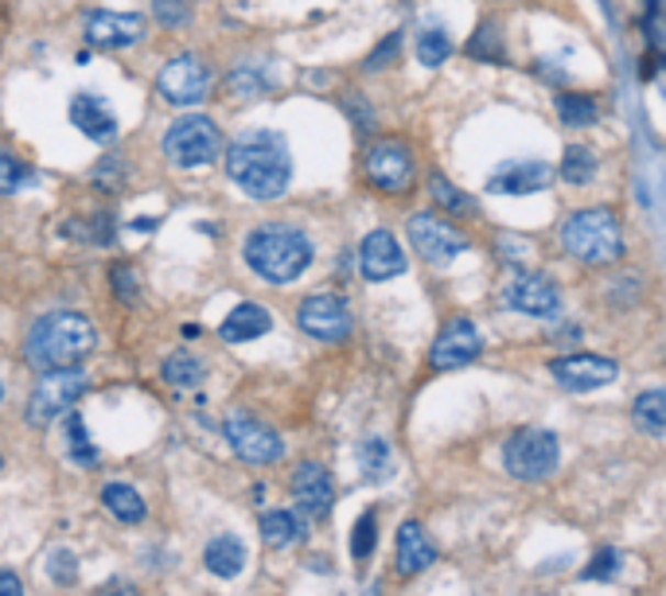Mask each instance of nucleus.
Masks as SVG:
<instances>
[{"instance_id":"obj_1","label":"nucleus","mask_w":666,"mask_h":596,"mask_svg":"<svg viewBox=\"0 0 666 596\" xmlns=\"http://www.w3.org/2000/svg\"><path fill=\"white\" fill-rule=\"evenodd\" d=\"M226 176L257 203L281 199L292 184V156L285 136L274 129H249L226 148Z\"/></svg>"},{"instance_id":"obj_2","label":"nucleus","mask_w":666,"mask_h":596,"mask_svg":"<svg viewBox=\"0 0 666 596\" xmlns=\"http://www.w3.org/2000/svg\"><path fill=\"white\" fill-rule=\"evenodd\" d=\"M98 332L90 324V316L82 312H47L35 320L32 332L24 340V358L32 371L47 375V371H63V366H78L86 355H95Z\"/></svg>"},{"instance_id":"obj_3","label":"nucleus","mask_w":666,"mask_h":596,"mask_svg":"<svg viewBox=\"0 0 666 596\" xmlns=\"http://www.w3.org/2000/svg\"><path fill=\"white\" fill-rule=\"evenodd\" d=\"M242 254H246L249 269H254L262 282L289 285V282H297L308 265H312V254H317V250H312L308 234L297 231V227L265 222V227H257V231L246 239Z\"/></svg>"},{"instance_id":"obj_4","label":"nucleus","mask_w":666,"mask_h":596,"mask_svg":"<svg viewBox=\"0 0 666 596\" xmlns=\"http://www.w3.org/2000/svg\"><path fill=\"white\" fill-rule=\"evenodd\" d=\"M562 246L581 265H615L624 257V227L608 207H585L562 222Z\"/></svg>"},{"instance_id":"obj_5","label":"nucleus","mask_w":666,"mask_h":596,"mask_svg":"<svg viewBox=\"0 0 666 596\" xmlns=\"http://www.w3.org/2000/svg\"><path fill=\"white\" fill-rule=\"evenodd\" d=\"M557 461H562V444L550 429H519L503 444L507 472L522 484H542L546 476H554Z\"/></svg>"},{"instance_id":"obj_6","label":"nucleus","mask_w":666,"mask_h":596,"mask_svg":"<svg viewBox=\"0 0 666 596\" xmlns=\"http://www.w3.org/2000/svg\"><path fill=\"white\" fill-rule=\"evenodd\" d=\"M86 386H90V375H86L82 366L47 371V375L40 378V386L32 390V398H27V426L43 429L52 426L55 418H63V413H70L75 401L86 394Z\"/></svg>"},{"instance_id":"obj_7","label":"nucleus","mask_w":666,"mask_h":596,"mask_svg":"<svg viewBox=\"0 0 666 596\" xmlns=\"http://www.w3.org/2000/svg\"><path fill=\"white\" fill-rule=\"evenodd\" d=\"M222 133L211 118H199L188 113L176 125L164 133V156H168L176 168H207V164L219 161Z\"/></svg>"},{"instance_id":"obj_8","label":"nucleus","mask_w":666,"mask_h":596,"mask_svg":"<svg viewBox=\"0 0 666 596\" xmlns=\"http://www.w3.org/2000/svg\"><path fill=\"white\" fill-rule=\"evenodd\" d=\"M222 437L234 449V456L246 464H274L285 456V441L269 426H262L249 413H231L222 421Z\"/></svg>"},{"instance_id":"obj_9","label":"nucleus","mask_w":666,"mask_h":596,"mask_svg":"<svg viewBox=\"0 0 666 596\" xmlns=\"http://www.w3.org/2000/svg\"><path fill=\"white\" fill-rule=\"evenodd\" d=\"M410 242L429 265H448L453 257H460L468 250V239L464 231H456L453 222H444L441 214L433 211H421V214H410Z\"/></svg>"},{"instance_id":"obj_10","label":"nucleus","mask_w":666,"mask_h":596,"mask_svg":"<svg viewBox=\"0 0 666 596\" xmlns=\"http://www.w3.org/2000/svg\"><path fill=\"white\" fill-rule=\"evenodd\" d=\"M484 351V335L471 324L468 316H453L448 324L436 332L433 347H429V366L433 371H460V366L476 363Z\"/></svg>"},{"instance_id":"obj_11","label":"nucleus","mask_w":666,"mask_h":596,"mask_svg":"<svg viewBox=\"0 0 666 596\" xmlns=\"http://www.w3.org/2000/svg\"><path fill=\"white\" fill-rule=\"evenodd\" d=\"M156 90L171 106H196L211 90V67L199 55H176L168 67L156 75Z\"/></svg>"},{"instance_id":"obj_12","label":"nucleus","mask_w":666,"mask_h":596,"mask_svg":"<svg viewBox=\"0 0 666 596\" xmlns=\"http://www.w3.org/2000/svg\"><path fill=\"white\" fill-rule=\"evenodd\" d=\"M363 168H367V179L375 184L378 191H386V196H402V191H410L413 184V153L402 145V141H378L375 148L367 153V161H363Z\"/></svg>"},{"instance_id":"obj_13","label":"nucleus","mask_w":666,"mask_h":596,"mask_svg":"<svg viewBox=\"0 0 666 596\" xmlns=\"http://www.w3.org/2000/svg\"><path fill=\"white\" fill-rule=\"evenodd\" d=\"M297 324H300V332H308L312 340L340 343L351 335V308L343 305L335 293H317V297L300 300Z\"/></svg>"},{"instance_id":"obj_14","label":"nucleus","mask_w":666,"mask_h":596,"mask_svg":"<svg viewBox=\"0 0 666 596\" xmlns=\"http://www.w3.org/2000/svg\"><path fill=\"white\" fill-rule=\"evenodd\" d=\"M550 375L573 394H589V390H600L608 386L615 375H620V366L615 358L608 355H592V351H573V355H562L550 363Z\"/></svg>"},{"instance_id":"obj_15","label":"nucleus","mask_w":666,"mask_h":596,"mask_svg":"<svg viewBox=\"0 0 666 596\" xmlns=\"http://www.w3.org/2000/svg\"><path fill=\"white\" fill-rule=\"evenodd\" d=\"M82 32L90 47H102V52H118V47H133L145 35V16L137 12H110L95 9L82 16Z\"/></svg>"},{"instance_id":"obj_16","label":"nucleus","mask_w":666,"mask_h":596,"mask_svg":"<svg viewBox=\"0 0 666 596\" xmlns=\"http://www.w3.org/2000/svg\"><path fill=\"white\" fill-rule=\"evenodd\" d=\"M289 487H292V503H297V511L304 515V519H324V515L332 511L335 484L324 464H312V461L297 464Z\"/></svg>"},{"instance_id":"obj_17","label":"nucleus","mask_w":666,"mask_h":596,"mask_svg":"<svg viewBox=\"0 0 666 596\" xmlns=\"http://www.w3.org/2000/svg\"><path fill=\"white\" fill-rule=\"evenodd\" d=\"M503 305L526 316H554L557 308H562V293H557V285L550 282V277H542V273H519V277L507 282Z\"/></svg>"},{"instance_id":"obj_18","label":"nucleus","mask_w":666,"mask_h":596,"mask_svg":"<svg viewBox=\"0 0 666 596\" xmlns=\"http://www.w3.org/2000/svg\"><path fill=\"white\" fill-rule=\"evenodd\" d=\"M359 269L367 282H390L406 273V254L390 231H370L359 246Z\"/></svg>"},{"instance_id":"obj_19","label":"nucleus","mask_w":666,"mask_h":596,"mask_svg":"<svg viewBox=\"0 0 666 596\" xmlns=\"http://www.w3.org/2000/svg\"><path fill=\"white\" fill-rule=\"evenodd\" d=\"M554 179V164L546 161H526V164H503L496 176L487 179V191L496 196H530V191H542Z\"/></svg>"},{"instance_id":"obj_20","label":"nucleus","mask_w":666,"mask_h":596,"mask_svg":"<svg viewBox=\"0 0 666 596\" xmlns=\"http://www.w3.org/2000/svg\"><path fill=\"white\" fill-rule=\"evenodd\" d=\"M70 125L90 136V141H102V145L118 136V118H113V110L106 106V98L98 95L70 98Z\"/></svg>"},{"instance_id":"obj_21","label":"nucleus","mask_w":666,"mask_h":596,"mask_svg":"<svg viewBox=\"0 0 666 596\" xmlns=\"http://www.w3.org/2000/svg\"><path fill=\"white\" fill-rule=\"evenodd\" d=\"M436 562V545L429 542V534H425V527L421 522H402L398 527V573L402 577H418V573H425L429 565Z\"/></svg>"},{"instance_id":"obj_22","label":"nucleus","mask_w":666,"mask_h":596,"mask_svg":"<svg viewBox=\"0 0 666 596\" xmlns=\"http://www.w3.org/2000/svg\"><path fill=\"white\" fill-rule=\"evenodd\" d=\"M274 328V316L265 312L262 305H238L226 320L219 324V335L226 343H249V340H262L265 332Z\"/></svg>"},{"instance_id":"obj_23","label":"nucleus","mask_w":666,"mask_h":596,"mask_svg":"<svg viewBox=\"0 0 666 596\" xmlns=\"http://www.w3.org/2000/svg\"><path fill=\"white\" fill-rule=\"evenodd\" d=\"M203 562L214 577L231 581V577H238L242 565H246V545H242L234 534H219V538H211V545H207Z\"/></svg>"},{"instance_id":"obj_24","label":"nucleus","mask_w":666,"mask_h":596,"mask_svg":"<svg viewBox=\"0 0 666 596\" xmlns=\"http://www.w3.org/2000/svg\"><path fill=\"white\" fill-rule=\"evenodd\" d=\"M59 234L82 239V242H90V246H110V242L118 239V222H113L110 211H95V214H82V219L59 222Z\"/></svg>"},{"instance_id":"obj_25","label":"nucleus","mask_w":666,"mask_h":596,"mask_svg":"<svg viewBox=\"0 0 666 596\" xmlns=\"http://www.w3.org/2000/svg\"><path fill=\"white\" fill-rule=\"evenodd\" d=\"M557 118H562V125L569 129H589L600 121V113H604V106H600L597 95H581V90H565V95H557Z\"/></svg>"},{"instance_id":"obj_26","label":"nucleus","mask_w":666,"mask_h":596,"mask_svg":"<svg viewBox=\"0 0 666 596\" xmlns=\"http://www.w3.org/2000/svg\"><path fill=\"white\" fill-rule=\"evenodd\" d=\"M160 375L168 386H176V390H196V386H203L207 378V366L199 355H191V351H171L168 358H164Z\"/></svg>"},{"instance_id":"obj_27","label":"nucleus","mask_w":666,"mask_h":596,"mask_svg":"<svg viewBox=\"0 0 666 596\" xmlns=\"http://www.w3.org/2000/svg\"><path fill=\"white\" fill-rule=\"evenodd\" d=\"M597 172H600V156L592 153L589 145H581V141L565 148L562 164H557V176H562L565 184H573V188H585V184H592V179H597Z\"/></svg>"},{"instance_id":"obj_28","label":"nucleus","mask_w":666,"mask_h":596,"mask_svg":"<svg viewBox=\"0 0 666 596\" xmlns=\"http://www.w3.org/2000/svg\"><path fill=\"white\" fill-rule=\"evenodd\" d=\"M102 507H106V511H110L118 522H129V527H137V522H145V515H148L145 499H141V495L133 492V487H129V484H106V492H102Z\"/></svg>"},{"instance_id":"obj_29","label":"nucleus","mask_w":666,"mask_h":596,"mask_svg":"<svg viewBox=\"0 0 666 596\" xmlns=\"http://www.w3.org/2000/svg\"><path fill=\"white\" fill-rule=\"evenodd\" d=\"M300 534H304V522H300L292 511H281V507H269V511H262V542L265 545L285 550V545H292Z\"/></svg>"},{"instance_id":"obj_30","label":"nucleus","mask_w":666,"mask_h":596,"mask_svg":"<svg viewBox=\"0 0 666 596\" xmlns=\"http://www.w3.org/2000/svg\"><path fill=\"white\" fill-rule=\"evenodd\" d=\"M63 433H67V452H70V461H78V464H82V468L98 464V449H95V441L86 437V426H82V418H78L75 409H70V413H63Z\"/></svg>"},{"instance_id":"obj_31","label":"nucleus","mask_w":666,"mask_h":596,"mask_svg":"<svg viewBox=\"0 0 666 596\" xmlns=\"http://www.w3.org/2000/svg\"><path fill=\"white\" fill-rule=\"evenodd\" d=\"M635 421H640L647 433H666V390H647L635 398L632 406Z\"/></svg>"},{"instance_id":"obj_32","label":"nucleus","mask_w":666,"mask_h":596,"mask_svg":"<svg viewBox=\"0 0 666 596\" xmlns=\"http://www.w3.org/2000/svg\"><path fill=\"white\" fill-rule=\"evenodd\" d=\"M468 55L484 63H503V35H499L496 20H484V24L476 27V35L468 40Z\"/></svg>"},{"instance_id":"obj_33","label":"nucleus","mask_w":666,"mask_h":596,"mask_svg":"<svg viewBox=\"0 0 666 596\" xmlns=\"http://www.w3.org/2000/svg\"><path fill=\"white\" fill-rule=\"evenodd\" d=\"M429 196L436 199V207H441V211H453V214H471V211H476V203H471V199L464 196L456 184H448L441 172H433V176H429Z\"/></svg>"},{"instance_id":"obj_34","label":"nucleus","mask_w":666,"mask_h":596,"mask_svg":"<svg viewBox=\"0 0 666 596\" xmlns=\"http://www.w3.org/2000/svg\"><path fill=\"white\" fill-rule=\"evenodd\" d=\"M448 55H453V35L444 32V27H425L418 35V59L425 67H441Z\"/></svg>"},{"instance_id":"obj_35","label":"nucleus","mask_w":666,"mask_h":596,"mask_svg":"<svg viewBox=\"0 0 666 596\" xmlns=\"http://www.w3.org/2000/svg\"><path fill=\"white\" fill-rule=\"evenodd\" d=\"M27 184H35V172L24 161H16V156L0 153V196H16Z\"/></svg>"},{"instance_id":"obj_36","label":"nucleus","mask_w":666,"mask_h":596,"mask_svg":"<svg viewBox=\"0 0 666 596\" xmlns=\"http://www.w3.org/2000/svg\"><path fill=\"white\" fill-rule=\"evenodd\" d=\"M375 542H378V515L367 511L355 522V530H351V558H355V562H367V558L375 554Z\"/></svg>"},{"instance_id":"obj_37","label":"nucleus","mask_w":666,"mask_h":596,"mask_svg":"<svg viewBox=\"0 0 666 596\" xmlns=\"http://www.w3.org/2000/svg\"><path fill=\"white\" fill-rule=\"evenodd\" d=\"M359 468L367 479H382L386 472H390V449H386V441H367L359 449Z\"/></svg>"},{"instance_id":"obj_38","label":"nucleus","mask_w":666,"mask_h":596,"mask_svg":"<svg viewBox=\"0 0 666 596\" xmlns=\"http://www.w3.org/2000/svg\"><path fill=\"white\" fill-rule=\"evenodd\" d=\"M125 179H129V161H121V156H106V161L95 168V184L102 191L125 188Z\"/></svg>"},{"instance_id":"obj_39","label":"nucleus","mask_w":666,"mask_h":596,"mask_svg":"<svg viewBox=\"0 0 666 596\" xmlns=\"http://www.w3.org/2000/svg\"><path fill=\"white\" fill-rule=\"evenodd\" d=\"M110 282H113V293H118V300H125V305H137L141 282H137V269H133V265H125V262L113 265Z\"/></svg>"},{"instance_id":"obj_40","label":"nucleus","mask_w":666,"mask_h":596,"mask_svg":"<svg viewBox=\"0 0 666 596\" xmlns=\"http://www.w3.org/2000/svg\"><path fill=\"white\" fill-rule=\"evenodd\" d=\"M47 573H52L55 585H75L78 581V562L70 550H63V545H55L52 558H47Z\"/></svg>"},{"instance_id":"obj_41","label":"nucleus","mask_w":666,"mask_h":596,"mask_svg":"<svg viewBox=\"0 0 666 596\" xmlns=\"http://www.w3.org/2000/svg\"><path fill=\"white\" fill-rule=\"evenodd\" d=\"M153 12L164 27H184L191 20V4L188 0H153Z\"/></svg>"},{"instance_id":"obj_42","label":"nucleus","mask_w":666,"mask_h":596,"mask_svg":"<svg viewBox=\"0 0 666 596\" xmlns=\"http://www.w3.org/2000/svg\"><path fill=\"white\" fill-rule=\"evenodd\" d=\"M231 86H234V95L254 98V95H265V90H269V78H257V67H238L231 75Z\"/></svg>"},{"instance_id":"obj_43","label":"nucleus","mask_w":666,"mask_h":596,"mask_svg":"<svg viewBox=\"0 0 666 596\" xmlns=\"http://www.w3.org/2000/svg\"><path fill=\"white\" fill-rule=\"evenodd\" d=\"M615 565H620V558H615V550H597V558L589 562V570H585V581H608L615 577Z\"/></svg>"},{"instance_id":"obj_44","label":"nucleus","mask_w":666,"mask_h":596,"mask_svg":"<svg viewBox=\"0 0 666 596\" xmlns=\"http://www.w3.org/2000/svg\"><path fill=\"white\" fill-rule=\"evenodd\" d=\"M398 47H402V35H398V32H393V35H386V40L378 43V52H375V55H370V59H367V67H370V70L386 67V63H390L393 55H398Z\"/></svg>"},{"instance_id":"obj_45","label":"nucleus","mask_w":666,"mask_h":596,"mask_svg":"<svg viewBox=\"0 0 666 596\" xmlns=\"http://www.w3.org/2000/svg\"><path fill=\"white\" fill-rule=\"evenodd\" d=\"M0 596H24V585H20L16 573L0 570Z\"/></svg>"},{"instance_id":"obj_46","label":"nucleus","mask_w":666,"mask_h":596,"mask_svg":"<svg viewBox=\"0 0 666 596\" xmlns=\"http://www.w3.org/2000/svg\"><path fill=\"white\" fill-rule=\"evenodd\" d=\"M98 596H141V593H137L133 585H106Z\"/></svg>"},{"instance_id":"obj_47","label":"nucleus","mask_w":666,"mask_h":596,"mask_svg":"<svg viewBox=\"0 0 666 596\" xmlns=\"http://www.w3.org/2000/svg\"><path fill=\"white\" fill-rule=\"evenodd\" d=\"M129 227H133V231H141V234H148V231H156V219H133Z\"/></svg>"},{"instance_id":"obj_48","label":"nucleus","mask_w":666,"mask_h":596,"mask_svg":"<svg viewBox=\"0 0 666 596\" xmlns=\"http://www.w3.org/2000/svg\"><path fill=\"white\" fill-rule=\"evenodd\" d=\"M0 401H4V383H0Z\"/></svg>"}]
</instances>
